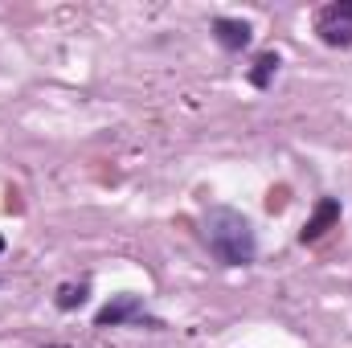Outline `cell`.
<instances>
[{
    "label": "cell",
    "instance_id": "cell-4",
    "mask_svg": "<svg viewBox=\"0 0 352 348\" xmlns=\"http://www.w3.org/2000/svg\"><path fill=\"white\" fill-rule=\"evenodd\" d=\"M336 221H340V201H336V197H324V201L316 205V213L307 217V226L299 230V242H316V238H324Z\"/></svg>",
    "mask_w": 352,
    "mask_h": 348
},
{
    "label": "cell",
    "instance_id": "cell-5",
    "mask_svg": "<svg viewBox=\"0 0 352 348\" xmlns=\"http://www.w3.org/2000/svg\"><path fill=\"white\" fill-rule=\"evenodd\" d=\"M213 37H217L221 50H246L250 45V25L234 21V17H217L213 21Z\"/></svg>",
    "mask_w": 352,
    "mask_h": 348
},
{
    "label": "cell",
    "instance_id": "cell-8",
    "mask_svg": "<svg viewBox=\"0 0 352 348\" xmlns=\"http://www.w3.org/2000/svg\"><path fill=\"white\" fill-rule=\"evenodd\" d=\"M0 250H4V238H0Z\"/></svg>",
    "mask_w": 352,
    "mask_h": 348
},
{
    "label": "cell",
    "instance_id": "cell-2",
    "mask_svg": "<svg viewBox=\"0 0 352 348\" xmlns=\"http://www.w3.org/2000/svg\"><path fill=\"white\" fill-rule=\"evenodd\" d=\"M316 33H320L324 45H352V0L328 4L316 17Z\"/></svg>",
    "mask_w": 352,
    "mask_h": 348
},
{
    "label": "cell",
    "instance_id": "cell-1",
    "mask_svg": "<svg viewBox=\"0 0 352 348\" xmlns=\"http://www.w3.org/2000/svg\"><path fill=\"white\" fill-rule=\"evenodd\" d=\"M205 238H209V250H213V259L221 266H246L258 254V238H254L250 217H242L238 209H226V205L209 209Z\"/></svg>",
    "mask_w": 352,
    "mask_h": 348
},
{
    "label": "cell",
    "instance_id": "cell-6",
    "mask_svg": "<svg viewBox=\"0 0 352 348\" xmlns=\"http://www.w3.org/2000/svg\"><path fill=\"white\" fill-rule=\"evenodd\" d=\"M274 74H278V54H274V50H266V54L254 58V66H250V83H254L258 90H266L270 83H274Z\"/></svg>",
    "mask_w": 352,
    "mask_h": 348
},
{
    "label": "cell",
    "instance_id": "cell-9",
    "mask_svg": "<svg viewBox=\"0 0 352 348\" xmlns=\"http://www.w3.org/2000/svg\"><path fill=\"white\" fill-rule=\"evenodd\" d=\"M54 348H62V345H54Z\"/></svg>",
    "mask_w": 352,
    "mask_h": 348
},
{
    "label": "cell",
    "instance_id": "cell-7",
    "mask_svg": "<svg viewBox=\"0 0 352 348\" xmlns=\"http://www.w3.org/2000/svg\"><path fill=\"white\" fill-rule=\"evenodd\" d=\"M82 299H87V283H78V287H74V283H66V287H58V295H54V303H58L62 312H74Z\"/></svg>",
    "mask_w": 352,
    "mask_h": 348
},
{
    "label": "cell",
    "instance_id": "cell-3",
    "mask_svg": "<svg viewBox=\"0 0 352 348\" xmlns=\"http://www.w3.org/2000/svg\"><path fill=\"white\" fill-rule=\"evenodd\" d=\"M140 312H144V299H140V295H115V299L94 316V328H119V324H127V320H140Z\"/></svg>",
    "mask_w": 352,
    "mask_h": 348
}]
</instances>
